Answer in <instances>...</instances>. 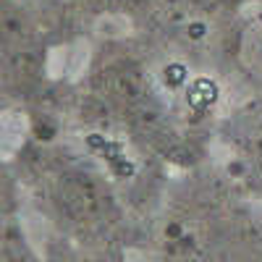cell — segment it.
Here are the masks:
<instances>
[{
  "label": "cell",
  "instance_id": "1",
  "mask_svg": "<svg viewBox=\"0 0 262 262\" xmlns=\"http://www.w3.org/2000/svg\"><path fill=\"white\" fill-rule=\"evenodd\" d=\"M53 207L58 217L86 242L111 244V233L121 217L113 189L97 173L84 168L63 170L53 189Z\"/></svg>",
  "mask_w": 262,
  "mask_h": 262
},
{
  "label": "cell",
  "instance_id": "2",
  "mask_svg": "<svg viewBox=\"0 0 262 262\" xmlns=\"http://www.w3.org/2000/svg\"><path fill=\"white\" fill-rule=\"evenodd\" d=\"M158 262H262V228L252 223L170 226Z\"/></svg>",
  "mask_w": 262,
  "mask_h": 262
},
{
  "label": "cell",
  "instance_id": "3",
  "mask_svg": "<svg viewBox=\"0 0 262 262\" xmlns=\"http://www.w3.org/2000/svg\"><path fill=\"white\" fill-rule=\"evenodd\" d=\"M13 202H16V194H13V184L8 179L6 168L0 165V221L13 210Z\"/></svg>",
  "mask_w": 262,
  "mask_h": 262
},
{
  "label": "cell",
  "instance_id": "4",
  "mask_svg": "<svg viewBox=\"0 0 262 262\" xmlns=\"http://www.w3.org/2000/svg\"><path fill=\"white\" fill-rule=\"evenodd\" d=\"M90 262H126V259L118 257V254H113V249H107L102 257H95V259H90Z\"/></svg>",
  "mask_w": 262,
  "mask_h": 262
}]
</instances>
